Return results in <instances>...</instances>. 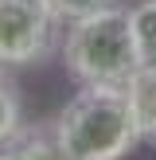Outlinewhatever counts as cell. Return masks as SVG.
Wrapping results in <instances>:
<instances>
[{
  "instance_id": "obj_1",
  "label": "cell",
  "mask_w": 156,
  "mask_h": 160,
  "mask_svg": "<svg viewBox=\"0 0 156 160\" xmlns=\"http://www.w3.org/2000/svg\"><path fill=\"white\" fill-rule=\"evenodd\" d=\"M51 125L78 160H121L140 141L129 86H82Z\"/></svg>"
},
{
  "instance_id": "obj_2",
  "label": "cell",
  "mask_w": 156,
  "mask_h": 160,
  "mask_svg": "<svg viewBox=\"0 0 156 160\" xmlns=\"http://www.w3.org/2000/svg\"><path fill=\"white\" fill-rule=\"evenodd\" d=\"M62 62L78 86H129L140 70L129 8L113 4L98 16L74 20L62 43Z\"/></svg>"
},
{
  "instance_id": "obj_3",
  "label": "cell",
  "mask_w": 156,
  "mask_h": 160,
  "mask_svg": "<svg viewBox=\"0 0 156 160\" xmlns=\"http://www.w3.org/2000/svg\"><path fill=\"white\" fill-rule=\"evenodd\" d=\"M55 23L47 0H0V67L43 62L55 47Z\"/></svg>"
},
{
  "instance_id": "obj_4",
  "label": "cell",
  "mask_w": 156,
  "mask_h": 160,
  "mask_svg": "<svg viewBox=\"0 0 156 160\" xmlns=\"http://www.w3.org/2000/svg\"><path fill=\"white\" fill-rule=\"evenodd\" d=\"M0 160H78L55 137V125H35V129H20L12 141L0 145Z\"/></svg>"
},
{
  "instance_id": "obj_5",
  "label": "cell",
  "mask_w": 156,
  "mask_h": 160,
  "mask_svg": "<svg viewBox=\"0 0 156 160\" xmlns=\"http://www.w3.org/2000/svg\"><path fill=\"white\" fill-rule=\"evenodd\" d=\"M129 98H133V109H137L140 141L156 145V70H137V78L129 82Z\"/></svg>"
},
{
  "instance_id": "obj_6",
  "label": "cell",
  "mask_w": 156,
  "mask_h": 160,
  "mask_svg": "<svg viewBox=\"0 0 156 160\" xmlns=\"http://www.w3.org/2000/svg\"><path fill=\"white\" fill-rule=\"evenodd\" d=\"M129 16H133L140 70H156V0H140L137 8H129Z\"/></svg>"
},
{
  "instance_id": "obj_7",
  "label": "cell",
  "mask_w": 156,
  "mask_h": 160,
  "mask_svg": "<svg viewBox=\"0 0 156 160\" xmlns=\"http://www.w3.org/2000/svg\"><path fill=\"white\" fill-rule=\"evenodd\" d=\"M23 129V102H20V86L8 78V70L0 67V145L12 141Z\"/></svg>"
},
{
  "instance_id": "obj_8",
  "label": "cell",
  "mask_w": 156,
  "mask_h": 160,
  "mask_svg": "<svg viewBox=\"0 0 156 160\" xmlns=\"http://www.w3.org/2000/svg\"><path fill=\"white\" fill-rule=\"evenodd\" d=\"M113 4H117V0H47V8H51L62 23H74V20H86V16H98V12H105V8H113Z\"/></svg>"
}]
</instances>
